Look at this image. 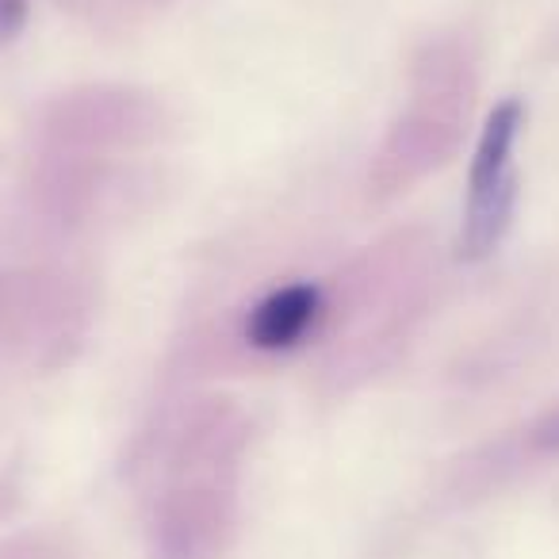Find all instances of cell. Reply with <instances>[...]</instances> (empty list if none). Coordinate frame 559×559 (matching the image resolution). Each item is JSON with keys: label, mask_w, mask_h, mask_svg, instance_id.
Wrapping results in <instances>:
<instances>
[{"label": "cell", "mask_w": 559, "mask_h": 559, "mask_svg": "<svg viewBox=\"0 0 559 559\" xmlns=\"http://www.w3.org/2000/svg\"><path fill=\"white\" fill-rule=\"evenodd\" d=\"M322 311V296L314 284H288V288L272 292L269 299L257 304L249 314V342L257 349H292L307 330L314 326Z\"/></svg>", "instance_id": "7a4b0ae2"}, {"label": "cell", "mask_w": 559, "mask_h": 559, "mask_svg": "<svg viewBox=\"0 0 559 559\" xmlns=\"http://www.w3.org/2000/svg\"><path fill=\"white\" fill-rule=\"evenodd\" d=\"M521 127H525V108L518 100H506L490 111L479 134V146L472 157V180H467L464 234H460V253L467 261L495 253V246L510 230L513 203H518L513 146H518Z\"/></svg>", "instance_id": "6da1fadb"}, {"label": "cell", "mask_w": 559, "mask_h": 559, "mask_svg": "<svg viewBox=\"0 0 559 559\" xmlns=\"http://www.w3.org/2000/svg\"><path fill=\"white\" fill-rule=\"evenodd\" d=\"M27 20V0H0V39H9L24 27Z\"/></svg>", "instance_id": "3957f363"}, {"label": "cell", "mask_w": 559, "mask_h": 559, "mask_svg": "<svg viewBox=\"0 0 559 559\" xmlns=\"http://www.w3.org/2000/svg\"><path fill=\"white\" fill-rule=\"evenodd\" d=\"M536 444H540V449H559V411L540 421V429H536Z\"/></svg>", "instance_id": "277c9868"}]
</instances>
